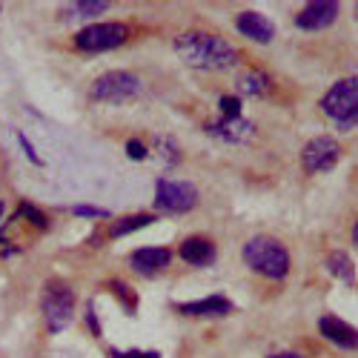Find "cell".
<instances>
[{"label":"cell","mask_w":358,"mask_h":358,"mask_svg":"<svg viewBox=\"0 0 358 358\" xmlns=\"http://www.w3.org/2000/svg\"><path fill=\"white\" fill-rule=\"evenodd\" d=\"M127 155H129L132 161H141V158H146V146H143L141 141H129V143H127Z\"/></svg>","instance_id":"obj_23"},{"label":"cell","mask_w":358,"mask_h":358,"mask_svg":"<svg viewBox=\"0 0 358 358\" xmlns=\"http://www.w3.org/2000/svg\"><path fill=\"white\" fill-rule=\"evenodd\" d=\"M235 26H238V32H241L244 38L258 41V43H270L273 35H275L273 20L264 17L261 12H241V15H238V20H235Z\"/></svg>","instance_id":"obj_11"},{"label":"cell","mask_w":358,"mask_h":358,"mask_svg":"<svg viewBox=\"0 0 358 358\" xmlns=\"http://www.w3.org/2000/svg\"><path fill=\"white\" fill-rule=\"evenodd\" d=\"M336 17H338V3H333V0H315V3H307L295 15V26L307 29V32H321V29L333 26Z\"/></svg>","instance_id":"obj_9"},{"label":"cell","mask_w":358,"mask_h":358,"mask_svg":"<svg viewBox=\"0 0 358 358\" xmlns=\"http://www.w3.org/2000/svg\"><path fill=\"white\" fill-rule=\"evenodd\" d=\"M106 9H109L106 0H80V3L66 6V15L69 17H95V15L106 12Z\"/></svg>","instance_id":"obj_19"},{"label":"cell","mask_w":358,"mask_h":358,"mask_svg":"<svg viewBox=\"0 0 358 358\" xmlns=\"http://www.w3.org/2000/svg\"><path fill=\"white\" fill-rule=\"evenodd\" d=\"M338 158H341V146L330 135L313 138L301 152V164H304L307 172H330L338 164Z\"/></svg>","instance_id":"obj_8"},{"label":"cell","mask_w":358,"mask_h":358,"mask_svg":"<svg viewBox=\"0 0 358 358\" xmlns=\"http://www.w3.org/2000/svg\"><path fill=\"white\" fill-rule=\"evenodd\" d=\"M206 129H210L213 135H218V138H224V141H232V143H244L255 135V127L250 121H244V117H224V121L210 124Z\"/></svg>","instance_id":"obj_12"},{"label":"cell","mask_w":358,"mask_h":358,"mask_svg":"<svg viewBox=\"0 0 358 358\" xmlns=\"http://www.w3.org/2000/svg\"><path fill=\"white\" fill-rule=\"evenodd\" d=\"M138 92H141L138 75L124 72V69L106 72V75H101V78L92 83V98H95V101H103V103H124V101L135 98Z\"/></svg>","instance_id":"obj_5"},{"label":"cell","mask_w":358,"mask_h":358,"mask_svg":"<svg viewBox=\"0 0 358 358\" xmlns=\"http://www.w3.org/2000/svg\"><path fill=\"white\" fill-rule=\"evenodd\" d=\"M318 330L324 338H330L341 350H358V330L352 324L336 318V315H321L318 318Z\"/></svg>","instance_id":"obj_10"},{"label":"cell","mask_w":358,"mask_h":358,"mask_svg":"<svg viewBox=\"0 0 358 358\" xmlns=\"http://www.w3.org/2000/svg\"><path fill=\"white\" fill-rule=\"evenodd\" d=\"M127 35H129V29L124 23H92L75 35V46L83 52H106V49L121 46Z\"/></svg>","instance_id":"obj_6"},{"label":"cell","mask_w":358,"mask_h":358,"mask_svg":"<svg viewBox=\"0 0 358 358\" xmlns=\"http://www.w3.org/2000/svg\"><path fill=\"white\" fill-rule=\"evenodd\" d=\"M166 264H169V250H164V247H146V250L132 252V266L143 275H152V273L164 270Z\"/></svg>","instance_id":"obj_14"},{"label":"cell","mask_w":358,"mask_h":358,"mask_svg":"<svg viewBox=\"0 0 358 358\" xmlns=\"http://www.w3.org/2000/svg\"><path fill=\"white\" fill-rule=\"evenodd\" d=\"M17 138H20V146L26 149V155H29V161H32V164H38V166H41L43 161H41V155H38V152H35V149H32V143H29V138H26L23 132H20Z\"/></svg>","instance_id":"obj_24"},{"label":"cell","mask_w":358,"mask_h":358,"mask_svg":"<svg viewBox=\"0 0 358 358\" xmlns=\"http://www.w3.org/2000/svg\"><path fill=\"white\" fill-rule=\"evenodd\" d=\"M244 264L250 270L273 278V281H281L287 273H289V252L281 241L270 235H255L244 244Z\"/></svg>","instance_id":"obj_2"},{"label":"cell","mask_w":358,"mask_h":358,"mask_svg":"<svg viewBox=\"0 0 358 358\" xmlns=\"http://www.w3.org/2000/svg\"><path fill=\"white\" fill-rule=\"evenodd\" d=\"M152 221H155L152 215H127V218H117V221L112 224L109 235H112V238H124V235H129V232H135V229H141V227H146V224H152Z\"/></svg>","instance_id":"obj_17"},{"label":"cell","mask_w":358,"mask_h":358,"mask_svg":"<svg viewBox=\"0 0 358 358\" xmlns=\"http://www.w3.org/2000/svg\"><path fill=\"white\" fill-rule=\"evenodd\" d=\"M355 15H358V6H355Z\"/></svg>","instance_id":"obj_30"},{"label":"cell","mask_w":358,"mask_h":358,"mask_svg":"<svg viewBox=\"0 0 358 358\" xmlns=\"http://www.w3.org/2000/svg\"><path fill=\"white\" fill-rule=\"evenodd\" d=\"M109 287H112V292H117V295H121V298H124V301H127L129 307L135 304V298L129 295V289H127V284H124V281H112Z\"/></svg>","instance_id":"obj_25"},{"label":"cell","mask_w":358,"mask_h":358,"mask_svg":"<svg viewBox=\"0 0 358 358\" xmlns=\"http://www.w3.org/2000/svg\"><path fill=\"white\" fill-rule=\"evenodd\" d=\"M184 315H227L232 310V304L221 295H213V298H203V301H189V304H181L178 307Z\"/></svg>","instance_id":"obj_15"},{"label":"cell","mask_w":358,"mask_h":358,"mask_svg":"<svg viewBox=\"0 0 358 358\" xmlns=\"http://www.w3.org/2000/svg\"><path fill=\"white\" fill-rule=\"evenodd\" d=\"M327 273L336 275V278L344 281V284H352V281H355V266H352L350 255L341 252V250H336V252L327 255Z\"/></svg>","instance_id":"obj_16"},{"label":"cell","mask_w":358,"mask_h":358,"mask_svg":"<svg viewBox=\"0 0 358 358\" xmlns=\"http://www.w3.org/2000/svg\"><path fill=\"white\" fill-rule=\"evenodd\" d=\"M273 358H301V355H295V352H281V355H273Z\"/></svg>","instance_id":"obj_27"},{"label":"cell","mask_w":358,"mask_h":358,"mask_svg":"<svg viewBox=\"0 0 358 358\" xmlns=\"http://www.w3.org/2000/svg\"><path fill=\"white\" fill-rule=\"evenodd\" d=\"M72 307H75V298L64 281H49L43 287V318L52 333H64L69 327L72 313H75Z\"/></svg>","instance_id":"obj_4"},{"label":"cell","mask_w":358,"mask_h":358,"mask_svg":"<svg viewBox=\"0 0 358 358\" xmlns=\"http://www.w3.org/2000/svg\"><path fill=\"white\" fill-rule=\"evenodd\" d=\"M72 213L75 215H83V218H106L109 215L106 210H98V206H75Z\"/></svg>","instance_id":"obj_22"},{"label":"cell","mask_w":358,"mask_h":358,"mask_svg":"<svg viewBox=\"0 0 358 358\" xmlns=\"http://www.w3.org/2000/svg\"><path fill=\"white\" fill-rule=\"evenodd\" d=\"M238 89H241L244 95H264L266 89H270V78L264 72H247L241 80H238Z\"/></svg>","instance_id":"obj_18"},{"label":"cell","mask_w":358,"mask_h":358,"mask_svg":"<svg viewBox=\"0 0 358 358\" xmlns=\"http://www.w3.org/2000/svg\"><path fill=\"white\" fill-rule=\"evenodd\" d=\"M221 115L224 117H241V101L238 98H221Z\"/></svg>","instance_id":"obj_21"},{"label":"cell","mask_w":358,"mask_h":358,"mask_svg":"<svg viewBox=\"0 0 358 358\" xmlns=\"http://www.w3.org/2000/svg\"><path fill=\"white\" fill-rule=\"evenodd\" d=\"M352 244H355V247H358V224H355V227H352Z\"/></svg>","instance_id":"obj_28"},{"label":"cell","mask_w":358,"mask_h":358,"mask_svg":"<svg viewBox=\"0 0 358 358\" xmlns=\"http://www.w3.org/2000/svg\"><path fill=\"white\" fill-rule=\"evenodd\" d=\"M321 109L341 129H352L358 124V75L344 78L327 89V95L321 98Z\"/></svg>","instance_id":"obj_3"},{"label":"cell","mask_w":358,"mask_h":358,"mask_svg":"<svg viewBox=\"0 0 358 358\" xmlns=\"http://www.w3.org/2000/svg\"><path fill=\"white\" fill-rule=\"evenodd\" d=\"M181 258L192 266H210L215 261V244L210 241V238H187V241L181 244Z\"/></svg>","instance_id":"obj_13"},{"label":"cell","mask_w":358,"mask_h":358,"mask_svg":"<svg viewBox=\"0 0 358 358\" xmlns=\"http://www.w3.org/2000/svg\"><path fill=\"white\" fill-rule=\"evenodd\" d=\"M0 215H3V203H0Z\"/></svg>","instance_id":"obj_29"},{"label":"cell","mask_w":358,"mask_h":358,"mask_svg":"<svg viewBox=\"0 0 358 358\" xmlns=\"http://www.w3.org/2000/svg\"><path fill=\"white\" fill-rule=\"evenodd\" d=\"M20 215H26L35 227H46V215L38 210V206H32V203H23L20 206Z\"/></svg>","instance_id":"obj_20"},{"label":"cell","mask_w":358,"mask_h":358,"mask_svg":"<svg viewBox=\"0 0 358 358\" xmlns=\"http://www.w3.org/2000/svg\"><path fill=\"white\" fill-rule=\"evenodd\" d=\"M198 203V189L189 181H161L155 184V206L161 213H189Z\"/></svg>","instance_id":"obj_7"},{"label":"cell","mask_w":358,"mask_h":358,"mask_svg":"<svg viewBox=\"0 0 358 358\" xmlns=\"http://www.w3.org/2000/svg\"><path fill=\"white\" fill-rule=\"evenodd\" d=\"M175 52L178 57L195 69H229L238 61V52L229 41L210 35V32H187L175 41Z\"/></svg>","instance_id":"obj_1"},{"label":"cell","mask_w":358,"mask_h":358,"mask_svg":"<svg viewBox=\"0 0 358 358\" xmlns=\"http://www.w3.org/2000/svg\"><path fill=\"white\" fill-rule=\"evenodd\" d=\"M112 358H161L158 352H138V350H132V352H117V350H112Z\"/></svg>","instance_id":"obj_26"}]
</instances>
